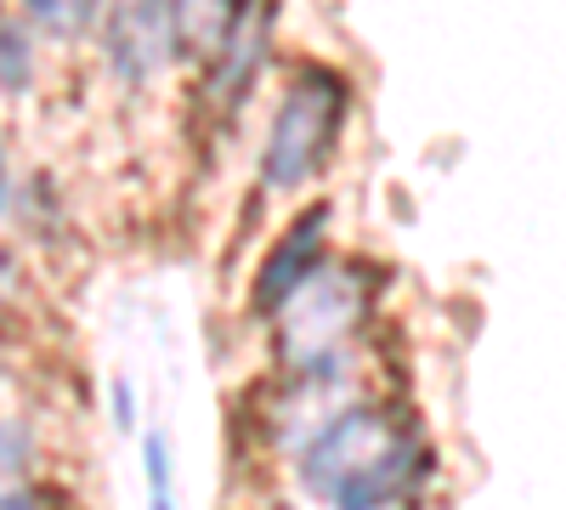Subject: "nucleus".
I'll return each mask as SVG.
<instances>
[{
	"instance_id": "8",
	"label": "nucleus",
	"mask_w": 566,
	"mask_h": 510,
	"mask_svg": "<svg viewBox=\"0 0 566 510\" xmlns=\"http://www.w3.org/2000/svg\"><path fill=\"white\" fill-rule=\"evenodd\" d=\"M18 7H23V23L45 40H80L103 18V0H18Z\"/></svg>"
},
{
	"instance_id": "12",
	"label": "nucleus",
	"mask_w": 566,
	"mask_h": 510,
	"mask_svg": "<svg viewBox=\"0 0 566 510\" xmlns=\"http://www.w3.org/2000/svg\"><path fill=\"white\" fill-rule=\"evenodd\" d=\"M0 510H57L45 488H29V482H0Z\"/></svg>"
},
{
	"instance_id": "14",
	"label": "nucleus",
	"mask_w": 566,
	"mask_h": 510,
	"mask_svg": "<svg viewBox=\"0 0 566 510\" xmlns=\"http://www.w3.org/2000/svg\"><path fill=\"white\" fill-rule=\"evenodd\" d=\"M7 194H12V170H7V143H0V210H7Z\"/></svg>"
},
{
	"instance_id": "13",
	"label": "nucleus",
	"mask_w": 566,
	"mask_h": 510,
	"mask_svg": "<svg viewBox=\"0 0 566 510\" xmlns=\"http://www.w3.org/2000/svg\"><path fill=\"white\" fill-rule=\"evenodd\" d=\"M114 420H119V431H130V386L125 381L114 386Z\"/></svg>"
},
{
	"instance_id": "10",
	"label": "nucleus",
	"mask_w": 566,
	"mask_h": 510,
	"mask_svg": "<svg viewBox=\"0 0 566 510\" xmlns=\"http://www.w3.org/2000/svg\"><path fill=\"white\" fill-rule=\"evenodd\" d=\"M142 466H148V510H176V477H170V443L159 431H148L142 443Z\"/></svg>"
},
{
	"instance_id": "2",
	"label": "nucleus",
	"mask_w": 566,
	"mask_h": 510,
	"mask_svg": "<svg viewBox=\"0 0 566 510\" xmlns=\"http://www.w3.org/2000/svg\"><path fill=\"white\" fill-rule=\"evenodd\" d=\"M368 318V272L357 261H323L306 284L272 312L277 357L301 381H335Z\"/></svg>"
},
{
	"instance_id": "9",
	"label": "nucleus",
	"mask_w": 566,
	"mask_h": 510,
	"mask_svg": "<svg viewBox=\"0 0 566 510\" xmlns=\"http://www.w3.org/2000/svg\"><path fill=\"white\" fill-rule=\"evenodd\" d=\"M34 85V29L23 18H0V91L18 97Z\"/></svg>"
},
{
	"instance_id": "5",
	"label": "nucleus",
	"mask_w": 566,
	"mask_h": 510,
	"mask_svg": "<svg viewBox=\"0 0 566 510\" xmlns=\"http://www.w3.org/2000/svg\"><path fill=\"white\" fill-rule=\"evenodd\" d=\"M323 239H328V210H323V205L301 210V216L277 233V244L266 250L255 284H250V306H255L261 318H272V312L323 267Z\"/></svg>"
},
{
	"instance_id": "6",
	"label": "nucleus",
	"mask_w": 566,
	"mask_h": 510,
	"mask_svg": "<svg viewBox=\"0 0 566 510\" xmlns=\"http://www.w3.org/2000/svg\"><path fill=\"white\" fill-rule=\"evenodd\" d=\"M272 23H277V0H239L221 45H216V69H210V103L216 108H239L244 91L255 85L266 45H272Z\"/></svg>"
},
{
	"instance_id": "1",
	"label": "nucleus",
	"mask_w": 566,
	"mask_h": 510,
	"mask_svg": "<svg viewBox=\"0 0 566 510\" xmlns=\"http://www.w3.org/2000/svg\"><path fill=\"white\" fill-rule=\"evenodd\" d=\"M295 471L323 510H391L419 477V437L386 403H340L301 437Z\"/></svg>"
},
{
	"instance_id": "7",
	"label": "nucleus",
	"mask_w": 566,
	"mask_h": 510,
	"mask_svg": "<svg viewBox=\"0 0 566 510\" xmlns=\"http://www.w3.org/2000/svg\"><path fill=\"white\" fill-rule=\"evenodd\" d=\"M176 7V40H181V58H210L232 12H239V0H170Z\"/></svg>"
},
{
	"instance_id": "4",
	"label": "nucleus",
	"mask_w": 566,
	"mask_h": 510,
	"mask_svg": "<svg viewBox=\"0 0 566 510\" xmlns=\"http://www.w3.org/2000/svg\"><path fill=\"white\" fill-rule=\"evenodd\" d=\"M97 52L114 85L125 91H148L176 58V7L170 0H108L97 18Z\"/></svg>"
},
{
	"instance_id": "3",
	"label": "nucleus",
	"mask_w": 566,
	"mask_h": 510,
	"mask_svg": "<svg viewBox=\"0 0 566 510\" xmlns=\"http://www.w3.org/2000/svg\"><path fill=\"white\" fill-rule=\"evenodd\" d=\"M346 80L335 69H301L272 108L266 148H261V188L295 194L323 170L346 125Z\"/></svg>"
},
{
	"instance_id": "11",
	"label": "nucleus",
	"mask_w": 566,
	"mask_h": 510,
	"mask_svg": "<svg viewBox=\"0 0 566 510\" xmlns=\"http://www.w3.org/2000/svg\"><path fill=\"white\" fill-rule=\"evenodd\" d=\"M34 466V437L18 420H0V482H23Z\"/></svg>"
}]
</instances>
